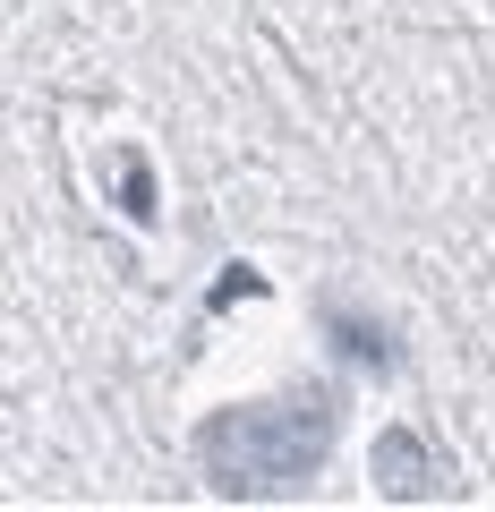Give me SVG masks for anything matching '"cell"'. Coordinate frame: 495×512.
<instances>
[{
    "label": "cell",
    "mask_w": 495,
    "mask_h": 512,
    "mask_svg": "<svg viewBox=\"0 0 495 512\" xmlns=\"http://www.w3.org/2000/svg\"><path fill=\"white\" fill-rule=\"evenodd\" d=\"M325 436H333V410L325 393H299V402H265V410H222L205 427V470L214 487H291L325 461Z\"/></svg>",
    "instance_id": "6da1fadb"
},
{
    "label": "cell",
    "mask_w": 495,
    "mask_h": 512,
    "mask_svg": "<svg viewBox=\"0 0 495 512\" xmlns=\"http://www.w3.org/2000/svg\"><path fill=\"white\" fill-rule=\"evenodd\" d=\"M376 461H385V487H393V495H419V487H427V453H419L410 436H385V444H376Z\"/></svg>",
    "instance_id": "7a4b0ae2"
}]
</instances>
